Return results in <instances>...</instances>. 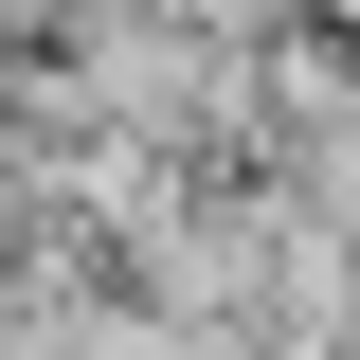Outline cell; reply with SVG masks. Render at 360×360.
I'll return each mask as SVG.
<instances>
[{"label": "cell", "mask_w": 360, "mask_h": 360, "mask_svg": "<svg viewBox=\"0 0 360 360\" xmlns=\"http://www.w3.org/2000/svg\"><path fill=\"white\" fill-rule=\"evenodd\" d=\"M37 360H180V324L144 288H54L37 307Z\"/></svg>", "instance_id": "1"}]
</instances>
